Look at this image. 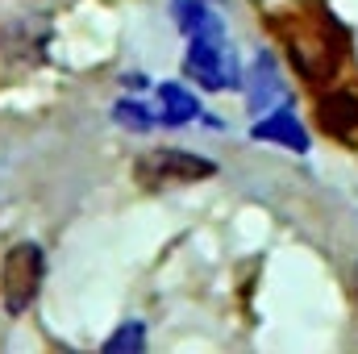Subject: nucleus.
Segmentation results:
<instances>
[{"label": "nucleus", "mask_w": 358, "mask_h": 354, "mask_svg": "<svg viewBox=\"0 0 358 354\" xmlns=\"http://www.w3.org/2000/svg\"><path fill=\"white\" fill-rule=\"evenodd\" d=\"M250 108H259V104H267L275 100V92H279V80H275V71H271V59H259L255 63V80H250Z\"/></svg>", "instance_id": "6e6552de"}, {"label": "nucleus", "mask_w": 358, "mask_h": 354, "mask_svg": "<svg viewBox=\"0 0 358 354\" xmlns=\"http://www.w3.org/2000/svg\"><path fill=\"white\" fill-rule=\"evenodd\" d=\"M159 96H163V125H183L187 117H196V96H187L179 84H163Z\"/></svg>", "instance_id": "0eeeda50"}, {"label": "nucleus", "mask_w": 358, "mask_h": 354, "mask_svg": "<svg viewBox=\"0 0 358 354\" xmlns=\"http://www.w3.org/2000/svg\"><path fill=\"white\" fill-rule=\"evenodd\" d=\"M217 171L208 159H196L187 150H150L134 163V179L150 192L171 187V183H192V179H208Z\"/></svg>", "instance_id": "20e7f679"}, {"label": "nucleus", "mask_w": 358, "mask_h": 354, "mask_svg": "<svg viewBox=\"0 0 358 354\" xmlns=\"http://www.w3.org/2000/svg\"><path fill=\"white\" fill-rule=\"evenodd\" d=\"M42 271H46V259H42V246L38 242L8 246L4 267H0V300H4V309L13 317L34 304V296L42 288Z\"/></svg>", "instance_id": "f03ea898"}, {"label": "nucleus", "mask_w": 358, "mask_h": 354, "mask_svg": "<svg viewBox=\"0 0 358 354\" xmlns=\"http://www.w3.org/2000/svg\"><path fill=\"white\" fill-rule=\"evenodd\" d=\"M117 121L121 125H129V129H150L155 121H150V113L142 108V104H129V100H121L117 104Z\"/></svg>", "instance_id": "9d476101"}, {"label": "nucleus", "mask_w": 358, "mask_h": 354, "mask_svg": "<svg viewBox=\"0 0 358 354\" xmlns=\"http://www.w3.org/2000/svg\"><path fill=\"white\" fill-rule=\"evenodd\" d=\"M255 138H259V142H279V146H287V150H296V155L308 150V134H304V125L296 121V113H287V108L263 117V121L255 125Z\"/></svg>", "instance_id": "423d86ee"}, {"label": "nucleus", "mask_w": 358, "mask_h": 354, "mask_svg": "<svg viewBox=\"0 0 358 354\" xmlns=\"http://www.w3.org/2000/svg\"><path fill=\"white\" fill-rule=\"evenodd\" d=\"M313 117H317L321 134H329L334 142L358 146V84H325V88H317Z\"/></svg>", "instance_id": "39448f33"}, {"label": "nucleus", "mask_w": 358, "mask_h": 354, "mask_svg": "<svg viewBox=\"0 0 358 354\" xmlns=\"http://www.w3.org/2000/svg\"><path fill=\"white\" fill-rule=\"evenodd\" d=\"M142 346H146V330L134 321V325H121V330L104 342V354H121V351L134 354V351H142Z\"/></svg>", "instance_id": "1a4fd4ad"}, {"label": "nucleus", "mask_w": 358, "mask_h": 354, "mask_svg": "<svg viewBox=\"0 0 358 354\" xmlns=\"http://www.w3.org/2000/svg\"><path fill=\"white\" fill-rule=\"evenodd\" d=\"M187 76L208 92H225L238 84V67H234V59L221 46V29L213 25V17H204L196 25L192 50H187Z\"/></svg>", "instance_id": "7ed1b4c3"}, {"label": "nucleus", "mask_w": 358, "mask_h": 354, "mask_svg": "<svg viewBox=\"0 0 358 354\" xmlns=\"http://www.w3.org/2000/svg\"><path fill=\"white\" fill-rule=\"evenodd\" d=\"M275 38L283 42L287 63L308 88H325L338 80L342 59H346V34L334 21V13L321 8L317 0L275 13Z\"/></svg>", "instance_id": "f257e3e1"}, {"label": "nucleus", "mask_w": 358, "mask_h": 354, "mask_svg": "<svg viewBox=\"0 0 358 354\" xmlns=\"http://www.w3.org/2000/svg\"><path fill=\"white\" fill-rule=\"evenodd\" d=\"M355 300H358V267H355Z\"/></svg>", "instance_id": "9b49d317"}]
</instances>
